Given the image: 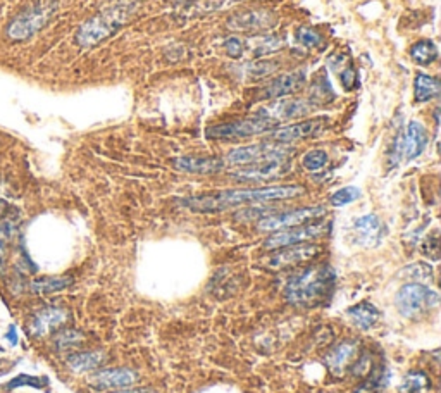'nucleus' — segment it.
<instances>
[{
    "mask_svg": "<svg viewBox=\"0 0 441 393\" xmlns=\"http://www.w3.org/2000/svg\"><path fill=\"white\" fill-rule=\"evenodd\" d=\"M305 193V188L300 185H278V186H260V188H241V190H224V192L209 193L185 198L181 202L185 207L195 212H219L230 207H238L245 204H266V202L286 200L295 198Z\"/></svg>",
    "mask_w": 441,
    "mask_h": 393,
    "instance_id": "1",
    "label": "nucleus"
},
{
    "mask_svg": "<svg viewBox=\"0 0 441 393\" xmlns=\"http://www.w3.org/2000/svg\"><path fill=\"white\" fill-rule=\"evenodd\" d=\"M334 271L329 266H312L290 278L285 299L297 307L321 306L329 297L334 285Z\"/></svg>",
    "mask_w": 441,
    "mask_h": 393,
    "instance_id": "2",
    "label": "nucleus"
},
{
    "mask_svg": "<svg viewBox=\"0 0 441 393\" xmlns=\"http://www.w3.org/2000/svg\"><path fill=\"white\" fill-rule=\"evenodd\" d=\"M135 13H137V3L128 2L95 14L78 28L75 35L76 43L83 49L98 45L109 36H112L117 29L123 28L133 17Z\"/></svg>",
    "mask_w": 441,
    "mask_h": 393,
    "instance_id": "3",
    "label": "nucleus"
},
{
    "mask_svg": "<svg viewBox=\"0 0 441 393\" xmlns=\"http://www.w3.org/2000/svg\"><path fill=\"white\" fill-rule=\"evenodd\" d=\"M57 10V0H40L27 10L17 14L7 28V36L13 42H24L50 23Z\"/></svg>",
    "mask_w": 441,
    "mask_h": 393,
    "instance_id": "4",
    "label": "nucleus"
},
{
    "mask_svg": "<svg viewBox=\"0 0 441 393\" xmlns=\"http://www.w3.org/2000/svg\"><path fill=\"white\" fill-rule=\"evenodd\" d=\"M293 154H295V149L288 143H253V145L230 150V154L226 156V163L233 164V166H252V164L266 163V161L290 159Z\"/></svg>",
    "mask_w": 441,
    "mask_h": 393,
    "instance_id": "5",
    "label": "nucleus"
},
{
    "mask_svg": "<svg viewBox=\"0 0 441 393\" xmlns=\"http://www.w3.org/2000/svg\"><path fill=\"white\" fill-rule=\"evenodd\" d=\"M440 302L438 293L421 283H407L396 293V309L407 319H417L435 309Z\"/></svg>",
    "mask_w": 441,
    "mask_h": 393,
    "instance_id": "6",
    "label": "nucleus"
},
{
    "mask_svg": "<svg viewBox=\"0 0 441 393\" xmlns=\"http://www.w3.org/2000/svg\"><path fill=\"white\" fill-rule=\"evenodd\" d=\"M274 128H278V123L269 117L253 116L250 119L233 121V123L216 124L205 130V137L211 140H238V138L253 137V135L269 133Z\"/></svg>",
    "mask_w": 441,
    "mask_h": 393,
    "instance_id": "7",
    "label": "nucleus"
},
{
    "mask_svg": "<svg viewBox=\"0 0 441 393\" xmlns=\"http://www.w3.org/2000/svg\"><path fill=\"white\" fill-rule=\"evenodd\" d=\"M328 228V223L319 221L288 228V230L276 231V233L271 235V237L264 242V249H267V251H276V249L290 247V245L307 244V242L315 240V238H321L322 235H326Z\"/></svg>",
    "mask_w": 441,
    "mask_h": 393,
    "instance_id": "8",
    "label": "nucleus"
},
{
    "mask_svg": "<svg viewBox=\"0 0 441 393\" xmlns=\"http://www.w3.org/2000/svg\"><path fill=\"white\" fill-rule=\"evenodd\" d=\"M326 214V209L321 205H312V207H302L295 209V211L281 212V214L267 216L262 218L259 223L260 231H267V233H276V231L288 230V228H295L300 225H307V223L315 221V219L322 218Z\"/></svg>",
    "mask_w": 441,
    "mask_h": 393,
    "instance_id": "9",
    "label": "nucleus"
},
{
    "mask_svg": "<svg viewBox=\"0 0 441 393\" xmlns=\"http://www.w3.org/2000/svg\"><path fill=\"white\" fill-rule=\"evenodd\" d=\"M319 253H321V247L315 244L290 245V247L276 249L274 253H271L267 259H264V266L274 271H283L308 262L314 257H317Z\"/></svg>",
    "mask_w": 441,
    "mask_h": 393,
    "instance_id": "10",
    "label": "nucleus"
},
{
    "mask_svg": "<svg viewBox=\"0 0 441 393\" xmlns=\"http://www.w3.org/2000/svg\"><path fill=\"white\" fill-rule=\"evenodd\" d=\"M278 24V16L267 9H248L234 13L227 17L226 27L240 33H262Z\"/></svg>",
    "mask_w": 441,
    "mask_h": 393,
    "instance_id": "11",
    "label": "nucleus"
},
{
    "mask_svg": "<svg viewBox=\"0 0 441 393\" xmlns=\"http://www.w3.org/2000/svg\"><path fill=\"white\" fill-rule=\"evenodd\" d=\"M292 171V161L290 159H278V161H266V163L252 164L244 169H238L231 175V178L240 183H266L279 179Z\"/></svg>",
    "mask_w": 441,
    "mask_h": 393,
    "instance_id": "12",
    "label": "nucleus"
},
{
    "mask_svg": "<svg viewBox=\"0 0 441 393\" xmlns=\"http://www.w3.org/2000/svg\"><path fill=\"white\" fill-rule=\"evenodd\" d=\"M328 117H317V119H307L302 123L290 124V126L274 128L269 131V138L278 143H293L297 140H305V138H314L324 131L328 124Z\"/></svg>",
    "mask_w": 441,
    "mask_h": 393,
    "instance_id": "13",
    "label": "nucleus"
},
{
    "mask_svg": "<svg viewBox=\"0 0 441 393\" xmlns=\"http://www.w3.org/2000/svg\"><path fill=\"white\" fill-rule=\"evenodd\" d=\"M314 109L308 98H279L267 107H262L257 116L269 117V119L281 123V121L297 119V117L307 116Z\"/></svg>",
    "mask_w": 441,
    "mask_h": 393,
    "instance_id": "14",
    "label": "nucleus"
},
{
    "mask_svg": "<svg viewBox=\"0 0 441 393\" xmlns=\"http://www.w3.org/2000/svg\"><path fill=\"white\" fill-rule=\"evenodd\" d=\"M68 321V311L59 309V307H43L35 312L29 321V335L42 338L50 335L57 328H61Z\"/></svg>",
    "mask_w": 441,
    "mask_h": 393,
    "instance_id": "15",
    "label": "nucleus"
},
{
    "mask_svg": "<svg viewBox=\"0 0 441 393\" xmlns=\"http://www.w3.org/2000/svg\"><path fill=\"white\" fill-rule=\"evenodd\" d=\"M386 233H388V230H386L383 221L374 214L362 216V218L355 219L354 223L355 240L364 247H378L384 240Z\"/></svg>",
    "mask_w": 441,
    "mask_h": 393,
    "instance_id": "16",
    "label": "nucleus"
},
{
    "mask_svg": "<svg viewBox=\"0 0 441 393\" xmlns=\"http://www.w3.org/2000/svg\"><path fill=\"white\" fill-rule=\"evenodd\" d=\"M138 380V374L128 367H114V369H102L90 378V385L97 390H116V388H128Z\"/></svg>",
    "mask_w": 441,
    "mask_h": 393,
    "instance_id": "17",
    "label": "nucleus"
},
{
    "mask_svg": "<svg viewBox=\"0 0 441 393\" xmlns=\"http://www.w3.org/2000/svg\"><path fill=\"white\" fill-rule=\"evenodd\" d=\"M305 83V71H292L285 75L276 76L264 88V95L267 98H285L286 95H292L299 91Z\"/></svg>",
    "mask_w": 441,
    "mask_h": 393,
    "instance_id": "18",
    "label": "nucleus"
},
{
    "mask_svg": "<svg viewBox=\"0 0 441 393\" xmlns=\"http://www.w3.org/2000/svg\"><path fill=\"white\" fill-rule=\"evenodd\" d=\"M176 169L190 175H214L224 169V159L221 157H198L186 156L172 161Z\"/></svg>",
    "mask_w": 441,
    "mask_h": 393,
    "instance_id": "19",
    "label": "nucleus"
},
{
    "mask_svg": "<svg viewBox=\"0 0 441 393\" xmlns=\"http://www.w3.org/2000/svg\"><path fill=\"white\" fill-rule=\"evenodd\" d=\"M429 143L428 130L419 121H410L403 133V156L407 161H414L421 156Z\"/></svg>",
    "mask_w": 441,
    "mask_h": 393,
    "instance_id": "20",
    "label": "nucleus"
},
{
    "mask_svg": "<svg viewBox=\"0 0 441 393\" xmlns=\"http://www.w3.org/2000/svg\"><path fill=\"white\" fill-rule=\"evenodd\" d=\"M359 355V343L355 340H348L334 347L326 357V364L333 373L340 374L345 367H350L354 359Z\"/></svg>",
    "mask_w": 441,
    "mask_h": 393,
    "instance_id": "21",
    "label": "nucleus"
},
{
    "mask_svg": "<svg viewBox=\"0 0 441 393\" xmlns=\"http://www.w3.org/2000/svg\"><path fill=\"white\" fill-rule=\"evenodd\" d=\"M348 319L352 321V325L357 326L359 329H369L380 321V311L374 304L371 302H360L357 306L350 307L347 312Z\"/></svg>",
    "mask_w": 441,
    "mask_h": 393,
    "instance_id": "22",
    "label": "nucleus"
},
{
    "mask_svg": "<svg viewBox=\"0 0 441 393\" xmlns=\"http://www.w3.org/2000/svg\"><path fill=\"white\" fill-rule=\"evenodd\" d=\"M281 47V40L274 35H262V36H253V38L244 40V56L259 59L267 54L274 52Z\"/></svg>",
    "mask_w": 441,
    "mask_h": 393,
    "instance_id": "23",
    "label": "nucleus"
},
{
    "mask_svg": "<svg viewBox=\"0 0 441 393\" xmlns=\"http://www.w3.org/2000/svg\"><path fill=\"white\" fill-rule=\"evenodd\" d=\"M308 95H311V97H308V102H311L314 107L329 104L331 101H334V91L326 71H321L315 76L314 82L311 83V91H308Z\"/></svg>",
    "mask_w": 441,
    "mask_h": 393,
    "instance_id": "24",
    "label": "nucleus"
},
{
    "mask_svg": "<svg viewBox=\"0 0 441 393\" xmlns=\"http://www.w3.org/2000/svg\"><path fill=\"white\" fill-rule=\"evenodd\" d=\"M440 82L433 76L424 75V73H417L414 78V98L415 102H428L431 98L440 95Z\"/></svg>",
    "mask_w": 441,
    "mask_h": 393,
    "instance_id": "25",
    "label": "nucleus"
},
{
    "mask_svg": "<svg viewBox=\"0 0 441 393\" xmlns=\"http://www.w3.org/2000/svg\"><path fill=\"white\" fill-rule=\"evenodd\" d=\"M73 285V278L69 276H43L31 281V292L40 297L52 295V293L62 292L68 286Z\"/></svg>",
    "mask_w": 441,
    "mask_h": 393,
    "instance_id": "26",
    "label": "nucleus"
},
{
    "mask_svg": "<svg viewBox=\"0 0 441 393\" xmlns=\"http://www.w3.org/2000/svg\"><path fill=\"white\" fill-rule=\"evenodd\" d=\"M440 50L433 40H419L410 49V59L419 66H429L438 61Z\"/></svg>",
    "mask_w": 441,
    "mask_h": 393,
    "instance_id": "27",
    "label": "nucleus"
},
{
    "mask_svg": "<svg viewBox=\"0 0 441 393\" xmlns=\"http://www.w3.org/2000/svg\"><path fill=\"white\" fill-rule=\"evenodd\" d=\"M102 362H104L102 352H80V354H73L68 359V366L75 373H87V371L97 369Z\"/></svg>",
    "mask_w": 441,
    "mask_h": 393,
    "instance_id": "28",
    "label": "nucleus"
},
{
    "mask_svg": "<svg viewBox=\"0 0 441 393\" xmlns=\"http://www.w3.org/2000/svg\"><path fill=\"white\" fill-rule=\"evenodd\" d=\"M278 69V62L276 61H267V59H253L252 62L244 66L245 76L252 80H262L266 76L273 75Z\"/></svg>",
    "mask_w": 441,
    "mask_h": 393,
    "instance_id": "29",
    "label": "nucleus"
},
{
    "mask_svg": "<svg viewBox=\"0 0 441 393\" xmlns=\"http://www.w3.org/2000/svg\"><path fill=\"white\" fill-rule=\"evenodd\" d=\"M429 388V376L422 371H412L403 378L400 390L403 393H422Z\"/></svg>",
    "mask_w": 441,
    "mask_h": 393,
    "instance_id": "30",
    "label": "nucleus"
},
{
    "mask_svg": "<svg viewBox=\"0 0 441 393\" xmlns=\"http://www.w3.org/2000/svg\"><path fill=\"white\" fill-rule=\"evenodd\" d=\"M295 38L300 45L307 47V49H321L324 45V38L321 33L312 27H300L297 29Z\"/></svg>",
    "mask_w": 441,
    "mask_h": 393,
    "instance_id": "31",
    "label": "nucleus"
},
{
    "mask_svg": "<svg viewBox=\"0 0 441 393\" xmlns=\"http://www.w3.org/2000/svg\"><path fill=\"white\" fill-rule=\"evenodd\" d=\"M83 340L84 336L82 332H76V329H64V332H61L55 336V347L61 352L73 350V348H76L78 345H82Z\"/></svg>",
    "mask_w": 441,
    "mask_h": 393,
    "instance_id": "32",
    "label": "nucleus"
},
{
    "mask_svg": "<svg viewBox=\"0 0 441 393\" xmlns=\"http://www.w3.org/2000/svg\"><path fill=\"white\" fill-rule=\"evenodd\" d=\"M329 163V156L326 154V150L322 149H314L308 150L302 159V166L307 169V171H321L328 166Z\"/></svg>",
    "mask_w": 441,
    "mask_h": 393,
    "instance_id": "33",
    "label": "nucleus"
},
{
    "mask_svg": "<svg viewBox=\"0 0 441 393\" xmlns=\"http://www.w3.org/2000/svg\"><path fill=\"white\" fill-rule=\"evenodd\" d=\"M241 2V0H198L197 3L192 6V13L195 14H205V13H214V10L226 9L231 7L233 3Z\"/></svg>",
    "mask_w": 441,
    "mask_h": 393,
    "instance_id": "34",
    "label": "nucleus"
},
{
    "mask_svg": "<svg viewBox=\"0 0 441 393\" xmlns=\"http://www.w3.org/2000/svg\"><path fill=\"white\" fill-rule=\"evenodd\" d=\"M359 197H360V190L357 188V186H345V188H340L338 192H334L333 195H331L329 202H331V205H334V207H343V205H348V204H352V202L357 200Z\"/></svg>",
    "mask_w": 441,
    "mask_h": 393,
    "instance_id": "35",
    "label": "nucleus"
},
{
    "mask_svg": "<svg viewBox=\"0 0 441 393\" xmlns=\"http://www.w3.org/2000/svg\"><path fill=\"white\" fill-rule=\"evenodd\" d=\"M49 385V380L47 378H38V376H29V374H20L14 380H10L7 383V388L9 390H14V388L20 387H33V388H45Z\"/></svg>",
    "mask_w": 441,
    "mask_h": 393,
    "instance_id": "36",
    "label": "nucleus"
},
{
    "mask_svg": "<svg viewBox=\"0 0 441 393\" xmlns=\"http://www.w3.org/2000/svg\"><path fill=\"white\" fill-rule=\"evenodd\" d=\"M340 78H341V84H343L345 90L350 91V90H354V88H357L359 76H357V71H355V68L352 66V62L341 69Z\"/></svg>",
    "mask_w": 441,
    "mask_h": 393,
    "instance_id": "37",
    "label": "nucleus"
},
{
    "mask_svg": "<svg viewBox=\"0 0 441 393\" xmlns=\"http://www.w3.org/2000/svg\"><path fill=\"white\" fill-rule=\"evenodd\" d=\"M223 47L230 57H234V59L244 57V40L238 38V36H230V38H226V42L223 43Z\"/></svg>",
    "mask_w": 441,
    "mask_h": 393,
    "instance_id": "38",
    "label": "nucleus"
},
{
    "mask_svg": "<svg viewBox=\"0 0 441 393\" xmlns=\"http://www.w3.org/2000/svg\"><path fill=\"white\" fill-rule=\"evenodd\" d=\"M433 249V253H435V257L438 259V235H433V237H428V240L424 242V249H422V252L426 253V255H429V252H431Z\"/></svg>",
    "mask_w": 441,
    "mask_h": 393,
    "instance_id": "39",
    "label": "nucleus"
},
{
    "mask_svg": "<svg viewBox=\"0 0 441 393\" xmlns=\"http://www.w3.org/2000/svg\"><path fill=\"white\" fill-rule=\"evenodd\" d=\"M6 338H9V341L13 345H16L17 343V332H16V326H10L9 328V332H7V335H6Z\"/></svg>",
    "mask_w": 441,
    "mask_h": 393,
    "instance_id": "40",
    "label": "nucleus"
},
{
    "mask_svg": "<svg viewBox=\"0 0 441 393\" xmlns=\"http://www.w3.org/2000/svg\"><path fill=\"white\" fill-rule=\"evenodd\" d=\"M114 393H152L149 388H138V390H121V392H114Z\"/></svg>",
    "mask_w": 441,
    "mask_h": 393,
    "instance_id": "41",
    "label": "nucleus"
},
{
    "mask_svg": "<svg viewBox=\"0 0 441 393\" xmlns=\"http://www.w3.org/2000/svg\"><path fill=\"white\" fill-rule=\"evenodd\" d=\"M167 2H188V0H167Z\"/></svg>",
    "mask_w": 441,
    "mask_h": 393,
    "instance_id": "42",
    "label": "nucleus"
},
{
    "mask_svg": "<svg viewBox=\"0 0 441 393\" xmlns=\"http://www.w3.org/2000/svg\"><path fill=\"white\" fill-rule=\"evenodd\" d=\"M117 2H121V3H128V0H117Z\"/></svg>",
    "mask_w": 441,
    "mask_h": 393,
    "instance_id": "43",
    "label": "nucleus"
}]
</instances>
